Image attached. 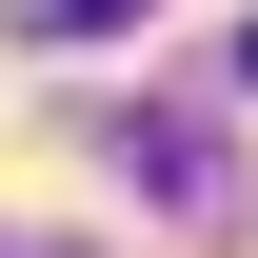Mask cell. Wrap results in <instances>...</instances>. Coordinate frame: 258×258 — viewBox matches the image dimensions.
Returning a JSON list of instances; mask_svg holds the SVG:
<instances>
[{
    "label": "cell",
    "instance_id": "cell-1",
    "mask_svg": "<svg viewBox=\"0 0 258 258\" xmlns=\"http://www.w3.org/2000/svg\"><path fill=\"white\" fill-rule=\"evenodd\" d=\"M139 179H159V199H199V219H238V159H219L199 119H139Z\"/></svg>",
    "mask_w": 258,
    "mask_h": 258
},
{
    "label": "cell",
    "instance_id": "cell-2",
    "mask_svg": "<svg viewBox=\"0 0 258 258\" xmlns=\"http://www.w3.org/2000/svg\"><path fill=\"white\" fill-rule=\"evenodd\" d=\"M20 40H99V20H139V0H0Z\"/></svg>",
    "mask_w": 258,
    "mask_h": 258
},
{
    "label": "cell",
    "instance_id": "cell-3",
    "mask_svg": "<svg viewBox=\"0 0 258 258\" xmlns=\"http://www.w3.org/2000/svg\"><path fill=\"white\" fill-rule=\"evenodd\" d=\"M238 80H258V40H238Z\"/></svg>",
    "mask_w": 258,
    "mask_h": 258
}]
</instances>
